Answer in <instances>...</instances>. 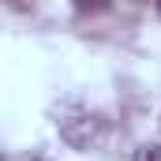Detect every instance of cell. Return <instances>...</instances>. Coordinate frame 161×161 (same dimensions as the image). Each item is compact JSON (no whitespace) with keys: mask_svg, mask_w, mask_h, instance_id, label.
I'll use <instances>...</instances> for the list:
<instances>
[{"mask_svg":"<svg viewBox=\"0 0 161 161\" xmlns=\"http://www.w3.org/2000/svg\"><path fill=\"white\" fill-rule=\"evenodd\" d=\"M60 139L64 142H71L75 150H90V146H97L101 139H105V116L101 113H90V109H71V113H64L60 120Z\"/></svg>","mask_w":161,"mask_h":161,"instance_id":"6da1fadb","label":"cell"},{"mask_svg":"<svg viewBox=\"0 0 161 161\" xmlns=\"http://www.w3.org/2000/svg\"><path fill=\"white\" fill-rule=\"evenodd\" d=\"M131 161H161V146H158V142H142Z\"/></svg>","mask_w":161,"mask_h":161,"instance_id":"7a4b0ae2","label":"cell"},{"mask_svg":"<svg viewBox=\"0 0 161 161\" xmlns=\"http://www.w3.org/2000/svg\"><path fill=\"white\" fill-rule=\"evenodd\" d=\"M158 11H161V4H158Z\"/></svg>","mask_w":161,"mask_h":161,"instance_id":"3957f363","label":"cell"}]
</instances>
